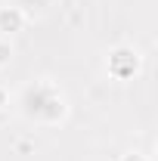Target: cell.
<instances>
[{
	"label": "cell",
	"mask_w": 158,
	"mask_h": 161,
	"mask_svg": "<svg viewBox=\"0 0 158 161\" xmlns=\"http://www.w3.org/2000/svg\"><path fill=\"white\" fill-rule=\"evenodd\" d=\"M19 112L37 127H59L68 118V96L53 78H34L22 87Z\"/></svg>",
	"instance_id": "6da1fadb"
},
{
	"label": "cell",
	"mask_w": 158,
	"mask_h": 161,
	"mask_svg": "<svg viewBox=\"0 0 158 161\" xmlns=\"http://www.w3.org/2000/svg\"><path fill=\"white\" fill-rule=\"evenodd\" d=\"M105 71H109L112 80H121V84L139 78V71H143V56H139V50L130 47V43L112 47V50L105 53Z\"/></svg>",
	"instance_id": "7a4b0ae2"
},
{
	"label": "cell",
	"mask_w": 158,
	"mask_h": 161,
	"mask_svg": "<svg viewBox=\"0 0 158 161\" xmlns=\"http://www.w3.org/2000/svg\"><path fill=\"white\" fill-rule=\"evenodd\" d=\"M25 25H28V16L22 13L19 6H13V3L0 6V37H13V34H19Z\"/></svg>",
	"instance_id": "3957f363"
},
{
	"label": "cell",
	"mask_w": 158,
	"mask_h": 161,
	"mask_svg": "<svg viewBox=\"0 0 158 161\" xmlns=\"http://www.w3.org/2000/svg\"><path fill=\"white\" fill-rule=\"evenodd\" d=\"M50 3H53V0H13V6H19V9L28 16V19H31L34 13H43Z\"/></svg>",
	"instance_id": "277c9868"
},
{
	"label": "cell",
	"mask_w": 158,
	"mask_h": 161,
	"mask_svg": "<svg viewBox=\"0 0 158 161\" xmlns=\"http://www.w3.org/2000/svg\"><path fill=\"white\" fill-rule=\"evenodd\" d=\"M13 62V43H9V37H0V68H6Z\"/></svg>",
	"instance_id": "5b68a950"
},
{
	"label": "cell",
	"mask_w": 158,
	"mask_h": 161,
	"mask_svg": "<svg viewBox=\"0 0 158 161\" xmlns=\"http://www.w3.org/2000/svg\"><path fill=\"white\" fill-rule=\"evenodd\" d=\"M118 161H152V158H149L146 152H139V149H130V152H124Z\"/></svg>",
	"instance_id": "8992f818"
},
{
	"label": "cell",
	"mask_w": 158,
	"mask_h": 161,
	"mask_svg": "<svg viewBox=\"0 0 158 161\" xmlns=\"http://www.w3.org/2000/svg\"><path fill=\"white\" fill-rule=\"evenodd\" d=\"M6 105H9V93H6V87L0 84V112H3Z\"/></svg>",
	"instance_id": "52a82bcc"
}]
</instances>
